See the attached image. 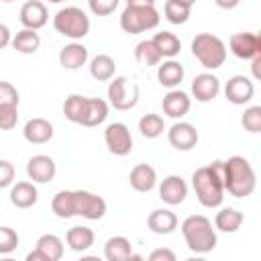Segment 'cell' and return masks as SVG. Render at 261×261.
I'll use <instances>...</instances> for the list:
<instances>
[{
	"instance_id": "obj_1",
	"label": "cell",
	"mask_w": 261,
	"mask_h": 261,
	"mask_svg": "<svg viewBox=\"0 0 261 261\" xmlns=\"http://www.w3.org/2000/svg\"><path fill=\"white\" fill-rule=\"evenodd\" d=\"M106 208V200L88 190H61L51 200V210L57 218L82 216L86 220H100Z\"/></svg>"
},
{
	"instance_id": "obj_2",
	"label": "cell",
	"mask_w": 261,
	"mask_h": 261,
	"mask_svg": "<svg viewBox=\"0 0 261 261\" xmlns=\"http://www.w3.org/2000/svg\"><path fill=\"white\" fill-rule=\"evenodd\" d=\"M192 188L204 208H218L224 200V161L216 159L198 167L192 173Z\"/></svg>"
},
{
	"instance_id": "obj_3",
	"label": "cell",
	"mask_w": 261,
	"mask_h": 261,
	"mask_svg": "<svg viewBox=\"0 0 261 261\" xmlns=\"http://www.w3.org/2000/svg\"><path fill=\"white\" fill-rule=\"evenodd\" d=\"M257 188L253 165L243 155H232L224 161V192L234 198H247Z\"/></svg>"
},
{
	"instance_id": "obj_4",
	"label": "cell",
	"mask_w": 261,
	"mask_h": 261,
	"mask_svg": "<svg viewBox=\"0 0 261 261\" xmlns=\"http://www.w3.org/2000/svg\"><path fill=\"white\" fill-rule=\"evenodd\" d=\"M181 234L192 253L204 255L216 247V228L204 214H192L181 222Z\"/></svg>"
},
{
	"instance_id": "obj_5",
	"label": "cell",
	"mask_w": 261,
	"mask_h": 261,
	"mask_svg": "<svg viewBox=\"0 0 261 261\" xmlns=\"http://www.w3.org/2000/svg\"><path fill=\"white\" fill-rule=\"evenodd\" d=\"M192 55L206 69H218L226 61V45L212 33H198L192 39Z\"/></svg>"
},
{
	"instance_id": "obj_6",
	"label": "cell",
	"mask_w": 261,
	"mask_h": 261,
	"mask_svg": "<svg viewBox=\"0 0 261 261\" xmlns=\"http://www.w3.org/2000/svg\"><path fill=\"white\" fill-rule=\"evenodd\" d=\"M53 29L71 41H80L90 33V16L77 6H65L55 12Z\"/></svg>"
},
{
	"instance_id": "obj_7",
	"label": "cell",
	"mask_w": 261,
	"mask_h": 261,
	"mask_svg": "<svg viewBox=\"0 0 261 261\" xmlns=\"http://www.w3.org/2000/svg\"><path fill=\"white\" fill-rule=\"evenodd\" d=\"M161 16L155 6H130L126 4L120 14V29L128 35H139L151 31L159 24Z\"/></svg>"
},
{
	"instance_id": "obj_8",
	"label": "cell",
	"mask_w": 261,
	"mask_h": 261,
	"mask_svg": "<svg viewBox=\"0 0 261 261\" xmlns=\"http://www.w3.org/2000/svg\"><path fill=\"white\" fill-rule=\"evenodd\" d=\"M108 90H106V96H108V104L114 108V110H130L137 106L139 102V86L133 84L126 75H114L108 80Z\"/></svg>"
},
{
	"instance_id": "obj_9",
	"label": "cell",
	"mask_w": 261,
	"mask_h": 261,
	"mask_svg": "<svg viewBox=\"0 0 261 261\" xmlns=\"http://www.w3.org/2000/svg\"><path fill=\"white\" fill-rule=\"evenodd\" d=\"M104 143L116 157H124L133 151V135L124 122H110L104 130Z\"/></svg>"
},
{
	"instance_id": "obj_10",
	"label": "cell",
	"mask_w": 261,
	"mask_h": 261,
	"mask_svg": "<svg viewBox=\"0 0 261 261\" xmlns=\"http://www.w3.org/2000/svg\"><path fill=\"white\" fill-rule=\"evenodd\" d=\"M167 141L173 149L177 151H192L198 141H200V135L196 130V126L192 122H186V120H177L169 126L167 130Z\"/></svg>"
},
{
	"instance_id": "obj_11",
	"label": "cell",
	"mask_w": 261,
	"mask_h": 261,
	"mask_svg": "<svg viewBox=\"0 0 261 261\" xmlns=\"http://www.w3.org/2000/svg\"><path fill=\"white\" fill-rule=\"evenodd\" d=\"M228 47H230L234 57L249 61V59H253L255 55L261 53V37L257 33H249V31L234 33L228 39Z\"/></svg>"
},
{
	"instance_id": "obj_12",
	"label": "cell",
	"mask_w": 261,
	"mask_h": 261,
	"mask_svg": "<svg viewBox=\"0 0 261 261\" xmlns=\"http://www.w3.org/2000/svg\"><path fill=\"white\" fill-rule=\"evenodd\" d=\"M253 94H255V84L247 75H232L224 84V96H226V100L232 102V104H237V106H243V104L251 102Z\"/></svg>"
},
{
	"instance_id": "obj_13",
	"label": "cell",
	"mask_w": 261,
	"mask_h": 261,
	"mask_svg": "<svg viewBox=\"0 0 261 261\" xmlns=\"http://www.w3.org/2000/svg\"><path fill=\"white\" fill-rule=\"evenodd\" d=\"M55 173H57V165H55L53 157H49V155L39 153L27 161V175L35 184H47L55 177Z\"/></svg>"
},
{
	"instance_id": "obj_14",
	"label": "cell",
	"mask_w": 261,
	"mask_h": 261,
	"mask_svg": "<svg viewBox=\"0 0 261 261\" xmlns=\"http://www.w3.org/2000/svg\"><path fill=\"white\" fill-rule=\"evenodd\" d=\"M20 24L24 29H33V31H39L41 27L47 24L49 20V12H47V6L41 2V0H27L20 8Z\"/></svg>"
},
{
	"instance_id": "obj_15",
	"label": "cell",
	"mask_w": 261,
	"mask_h": 261,
	"mask_svg": "<svg viewBox=\"0 0 261 261\" xmlns=\"http://www.w3.org/2000/svg\"><path fill=\"white\" fill-rule=\"evenodd\" d=\"M186 196H188V184L184 181L181 175H167L159 184V198L169 206L181 204Z\"/></svg>"
},
{
	"instance_id": "obj_16",
	"label": "cell",
	"mask_w": 261,
	"mask_h": 261,
	"mask_svg": "<svg viewBox=\"0 0 261 261\" xmlns=\"http://www.w3.org/2000/svg\"><path fill=\"white\" fill-rule=\"evenodd\" d=\"M218 92H220V80L210 71L198 73L192 82V96L198 102H210L218 96Z\"/></svg>"
},
{
	"instance_id": "obj_17",
	"label": "cell",
	"mask_w": 261,
	"mask_h": 261,
	"mask_svg": "<svg viewBox=\"0 0 261 261\" xmlns=\"http://www.w3.org/2000/svg\"><path fill=\"white\" fill-rule=\"evenodd\" d=\"M190 106H192V100L186 92L181 90H169L163 100H161V108H163V114H167L169 118H184L188 112H190Z\"/></svg>"
},
{
	"instance_id": "obj_18",
	"label": "cell",
	"mask_w": 261,
	"mask_h": 261,
	"mask_svg": "<svg viewBox=\"0 0 261 261\" xmlns=\"http://www.w3.org/2000/svg\"><path fill=\"white\" fill-rule=\"evenodd\" d=\"M53 124L47 120V118H41V116H35L31 120H27L24 128H22V137L33 143V145H45L53 139Z\"/></svg>"
},
{
	"instance_id": "obj_19",
	"label": "cell",
	"mask_w": 261,
	"mask_h": 261,
	"mask_svg": "<svg viewBox=\"0 0 261 261\" xmlns=\"http://www.w3.org/2000/svg\"><path fill=\"white\" fill-rule=\"evenodd\" d=\"M86 61H88V47L77 41L63 45L59 51V65L63 69H71V71L80 69L82 65H86Z\"/></svg>"
},
{
	"instance_id": "obj_20",
	"label": "cell",
	"mask_w": 261,
	"mask_h": 261,
	"mask_svg": "<svg viewBox=\"0 0 261 261\" xmlns=\"http://www.w3.org/2000/svg\"><path fill=\"white\" fill-rule=\"evenodd\" d=\"M108 110H110V104L106 100L88 98L86 106H84V112H82V118H80L77 124H82V126H98L108 118Z\"/></svg>"
},
{
	"instance_id": "obj_21",
	"label": "cell",
	"mask_w": 261,
	"mask_h": 261,
	"mask_svg": "<svg viewBox=\"0 0 261 261\" xmlns=\"http://www.w3.org/2000/svg\"><path fill=\"white\" fill-rule=\"evenodd\" d=\"M179 220L175 216V212H171L169 208H159V210H153L149 216H147V226L151 232L155 234H171L175 228H177Z\"/></svg>"
},
{
	"instance_id": "obj_22",
	"label": "cell",
	"mask_w": 261,
	"mask_h": 261,
	"mask_svg": "<svg viewBox=\"0 0 261 261\" xmlns=\"http://www.w3.org/2000/svg\"><path fill=\"white\" fill-rule=\"evenodd\" d=\"M128 181H130V188L137 192H151L157 186V171L149 163H139L130 169Z\"/></svg>"
},
{
	"instance_id": "obj_23",
	"label": "cell",
	"mask_w": 261,
	"mask_h": 261,
	"mask_svg": "<svg viewBox=\"0 0 261 261\" xmlns=\"http://www.w3.org/2000/svg\"><path fill=\"white\" fill-rule=\"evenodd\" d=\"M39 200L35 181H16L10 186V202L16 208H31Z\"/></svg>"
},
{
	"instance_id": "obj_24",
	"label": "cell",
	"mask_w": 261,
	"mask_h": 261,
	"mask_svg": "<svg viewBox=\"0 0 261 261\" xmlns=\"http://www.w3.org/2000/svg\"><path fill=\"white\" fill-rule=\"evenodd\" d=\"M94 230L90 226H84V224H77V226H71L67 232H65V243L71 251L75 253H84L88 251L92 245H94Z\"/></svg>"
},
{
	"instance_id": "obj_25",
	"label": "cell",
	"mask_w": 261,
	"mask_h": 261,
	"mask_svg": "<svg viewBox=\"0 0 261 261\" xmlns=\"http://www.w3.org/2000/svg\"><path fill=\"white\" fill-rule=\"evenodd\" d=\"M184 73H186L184 71V65L179 61H175V59H167V61H163L157 67V80H159V84L165 86V88H169V90H173V88H177L181 84Z\"/></svg>"
},
{
	"instance_id": "obj_26",
	"label": "cell",
	"mask_w": 261,
	"mask_h": 261,
	"mask_svg": "<svg viewBox=\"0 0 261 261\" xmlns=\"http://www.w3.org/2000/svg\"><path fill=\"white\" fill-rule=\"evenodd\" d=\"M130 255H133V245L122 234L110 237L106 241V245H104V257L108 261H128Z\"/></svg>"
},
{
	"instance_id": "obj_27",
	"label": "cell",
	"mask_w": 261,
	"mask_h": 261,
	"mask_svg": "<svg viewBox=\"0 0 261 261\" xmlns=\"http://www.w3.org/2000/svg\"><path fill=\"white\" fill-rule=\"evenodd\" d=\"M243 220H245L243 212H239L237 208L226 206V208H220L216 212V216H214V228L220 230V232H237L241 228Z\"/></svg>"
},
{
	"instance_id": "obj_28",
	"label": "cell",
	"mask_w": 261,
	"mask_h": 261,
	"mask_svg": "<svg viewBox=\"0 0 261 261\" xmlns=\"http://www.w3.org/2000/svg\"><path fill=\"white\" fill-rule=\"evenodd\" d=\"M35 249L43 255L45 261H59V259L63 257V251H65L63 241H61L57 234H51V232L41 234V237L37 239V247H35Z\"/></svg>"
},
{
	"instance_id": "obj_29",
	"label": "cell",
	"mask_w": 261,
	"mask_h": 261,
	"mask_svg": "<svg viewBox=\"0 0 261 261\" xmlns=\"http://www.w3.org/2000/svg\"><path fill=\"white\" fill-rule=\"evenodd\" d=\"M153 45L157 47L159 55L163 59H173L175 55H179L181 51V41L177 39V35L169 33V31H161V33H155L153 35Z\"/></svg>"
},
{
	"instance_id": "obj_30",
	"label": "cell",
	"mask_w": 261,
	"mask_h": 261,
	"mask_svg": "<svg viewBox=\"0 0 261 261\" xmlns=\"http://www.w3.org/2000/svg\"><path fill=\"white\" fill-rule=\"evenodd\" d=\"M10 45H12L18 53H22V55H31V53H35V51L41 47V37H39L37 31H33V29H24V27H22V29L12 37Z\"/></svg>"
},
{
	"instance_id": "obj_31",
	"label": "cell",
	"mask_w": 261,
	"mask_h": 261,
	"mask_svg": "<svg viewBox=\"0 0 261 261\" xmlns=\"http://www.w3.org/2000/svg\"><path fill=\"white\" fill-rule=\"evenodd\" d=\"M114 71H116V61L106 53H98L90 61V75L96 82H108L110 77H114Z\"/></svg>"
},
{
	"instance_id": "obj_32",
	"label": "cell",
	"mask_w": 261,
	"mask_h": 261,
	"mask_svg": "<svg viewBox=\"0 0 261 261\" xmlns=\"http://www.w3.org/2000/svg\"><path fill=\"white\" fill-rule=\"evenodd\" d=\"M139 130L145 139H157L165 130V120H163L161 114H155V112L143 114L141 120H139Z\"/></svg>"
},
{
	"instance_id": "obj_33",
	"label": "cell",
	"mask_w": 261,
	"mask_h": 261,
	"mask_svg": "<svg viewBox=\"0 0 261 261\" xmlns=\"http://www.w3.org/2000/svg\"><path fill=\"white\" fill-rule=\"evenodd\" d=\"M135 57H137V61L143 63V65H157V63H161V59H163L151 39H145V41H139V43H137V47H135Z\"/></svg>"
},
{
	"instance_id": "obj_34",
	"label": "cell",
	"mask_w": 261,
	"mask_h": 261,
	"mask_svg": "<svg viewBox=\"0 0 261 261\" xmlns=\"http://www.w3.org/2000/svg\"><path fill=\"white\" fill-rule=\"evenodd\" d=\"M86 100H88V96H82V94H71V96L65 98V102H63V114H65V118L69 122H75V124L80 122L82 112H84V106H86Z\"/></svg>"
},
{
	"instance_id": "obj_35",
	"label": "cell",
	"mask_w": 261,
	"mask_h": 261,
	"mask_svg": "<svg viewBox=\"0 0 261 261\" xmlns=\"http://www.w3.org/2000/svg\"><path fill=\"white\" fill-rule=\"evenodd\" d=\"M190 12H192L190 6L179 4V2H175V0H167L165 6H163V14H165V18H167L171 24H184V22H188Z\"/></svg>"
},
{
	"instance_id": "obj_36",
	"label": "cell",
	"mask_w": 261,
	"mask_h": 261,
	"mask_svg": "<svg viewBox=\"0 0 261 261\" xmlns=\"http://www.w3.org/2000/svg\"><path fill=\"white\" fill-rule=\"evenodd\" d=\"M241 124L247 133H253V135L261 133V106L255 104V106L245 108V112L241 116Z\"/></svg>"
},
{
	"instance_id": "obj_37",
	"label": "cell",
	"mask_w": 261,
	"mask_h": 261,
	"mask_svg": "<svg viewBox=\"0 0 261 261\" xmlns=\"http://www.w3.org/2000/svg\"><path fill=\"white\" fill-rule=\"evenodd\" d=\"M18 122V104H0V130H12Z\"/></svg>"
},
{
	"instance_id": "obj_38",
	"label": "cell",
	"mask_w": 261,
	"mask_h": 261,
	"mask_svg": "<svg viewBox=\"0 0 261 261\" xmlns=\"http://www.w3.org/2000/svg\"><path fill=\"white\" fill-rule=\"evenodd\" d=\"M18 232L10 226H0V255H10L18 247Z\"/></svg>"
},
{
	"instance_id": "obj_39",
	"label": "cell",
	"mask_w": 261,
	"mask_h": 261,
	"mask_svg": "<svg viewBox=\"0 0 261 261\" xmlns=\"http://www.w3.org/2000/svg\"><path fill=\"white\" fill-rule=\"evenodd\" d=\"M120 0H88V6L92 10V14L96 16H108L118 8Z\"/></svg>"
},
{
	"instance_id": "obj_40",
	"label": "cell",
	"mask_w": 261,
	"mask_h": 261,
	"mask_svg": "<svg viewBox=\"0 0 261 261\" xmlns=\"http://www.w3.org/2000/svg\"><path fill=\"white\" fill-rule=\"evenodd\" d=\"M14 175H16L14 165L8 159H0V190L10 188L14 184Z\"/></svg>"
},
{
	"instance_id": "obj_41",
	"label": "cell",
	"mask_w": 261,
	"mask_h": 261,
	"mask_svg": "<svg viewBox=\"0 0 261 261\" xmlns=\"http://www.w3.org/2000/svg\"><path fill=\"white\" fill-rule=\"evenodd\" d=\"M18 90L10 82H0V104H18Z\"/></svg>"
},
{
	"instance_id": "obj_42",
	"label": "cell",
	"mask_w": 261,
	"mask_h": 261,
	"mask_svg": "<svg viewBox=\"0 0 261 261\" xmlns=\"http://www.w3.org/2000/svg\"><path fill=\"white\" fill-rule=\"evenodd\" d=\"M149 261H175V253L171 249H155L149 253Z\"/></svg>"
},
{
	"instance_id": "obj_43",
	"label": "cell",
	"mask_w": 261,
	"mask_h": 261,
	"mask_svg": "<svg viewBox=\"0 0 261 261\" xmlns=\"http://www.w3.org/2000/svg\"><path fill=\"white\" fill-rule=\"evenodd\" d=\"M10 41H12V33H10V29H8L4 22H0V49L8 47Z\"/></svg>"
},
{
	"instance_id": "obj_44",
	"label": "cell",
	"mask_w": 261,
	"mask_h": 261,
	"mask_svg": "<svg viewBox=\"0 0 261 261\" xmlns=\"http://www.w3.org/2000/svg\"><path fill=\"white\" fill-rule=\"evenodd\" d=\"M251 61V71H253V77L255 80H259L261 77V69H259V65H261V53L259 55H255L253 59H249Z\"/></svg>"
},
{
	"instance_id": "obj_45",
	"label": "cell",
	"mask_w": 261,
	"mask_h": 261,
	"mask_svg": "<svg viewBox=\"0 0 261 261\" xmlns=\"http://www.w3.org/2000/svg\"><path fill=\"white\" fill-rule=\"evenodd\" d=\"M214 4L218 8H222V10H232V8H237L241 4V0H214Z\"/></svg>"
},
{
	"instance_id": "obj_46",
	"label": "cell",
	"mask_w": 261,
	"mask_h": 261,
	"mask_svg": "<svg viewBox=\"0 0 261 261\" xmlns=\"http://www.w3.org/2000/svg\"><path fill=\"white\" fill-rule=\"evenodd\" d=\"M130 6H155V0H126Z\"/></svg>"
},
{
	"instance_id": "obj_47",
	"label": "cell",
	"mask_w": 261,
	"mask_h": 261,
	"mask_svg": "<svg viewBox=\"0 0 261 261\" xmlns=\"http://www.w3.org/2000/svg\"><path fill=\"white\" fill-rule=\"evenodd\" d=\"M27 261H45V259H43V255L35 249V251H31V253L27 255Z\"/></svg>"
},
{
	"instance_id": "obj_48",
	"label": "cell",
	"mask_w": 261,
	"mask_h": 261,
	"mask_svg": "<svg viewBox=\"0 0 261 261\" xmlns=\"http://www.w3.org/2000/svg\"><path fill=\"white\" fill-rule=\"evenodd\" d=\"M175 2H179V4H186V6H190V8L196 4V0H175Z\"/></svg>"
},
{
	"instance_id": "obj_49",
	"label": "cell",
	"mask_w": 261,
	"mask_h": 261,
	"mask_svg": "<svg viewBox=\"0 0 261 261\" xmlns=\"http://www.w3.org/2000/svg\"><path fill=\"white\" fill-rule=\"evenodd\" d=\"M49 2H53V4H59V2H67V0H49Z\"/></svg>"
},
{
	"instance_id": "obj_50",
	"label": "cell",
	"mask_w": 261,
	"mask_h": 261,
	"mask_svg": "<svg viewBox=\"0 0 261 261\" xmlns=\"http://www.w3.org/2000/svg\"><path fill=\"white\" fill-rule=\"evenodd\" d=\"M0 2H6V4H10V2H16V0H0Z\"/></svg>"
}]
</instances>
